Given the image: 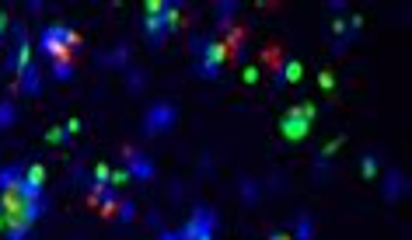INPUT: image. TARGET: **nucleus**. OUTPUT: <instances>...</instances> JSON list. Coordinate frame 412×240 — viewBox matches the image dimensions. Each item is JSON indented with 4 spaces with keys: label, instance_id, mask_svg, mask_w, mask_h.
Returning <instances> with one entry per match:
<instances>
[{
    "label": "nucleus",
    "instance_id": "1",
    "mask_svg": "<svg viewBox=\"0 0 412 240\" xmlns=\"http://www.w3.org/2000/svg\"><path fill=\"white\" fill-rule=\"evenodd\" d=\"M0 212H4L0 219H4L11 240H25L32 223L42 216V195H32L25 182L14 188H0Z\"/></svg>",
    "mask_w": 412,
    "mask_h": 240
},
{
    "label": "nucleus",
    "instance_id": "2",
    "mask_svg": "<svg viewBox=\"0 0 412 240\" xmlns=\"http://www.w3.org/2000/svg\"><path fill=\"white\" fill-rule=\"evenodd\" d=\"M192 52H196V77H203V80H217L220 77V70H224V63H227V49H224V42H214V39H196L192 42Z\"/></svg>",
    "mask_w": 412,
    "mask_h": 240
},
{
    "label": "nucleus",
    "instance_id": "3",
    "mask_svg": "<svg viewBox=\"0 0 412 240\" xmlns=\"http://www.w3.org/2000/svg\"><path fill=\"white\" fill-rule=\"evenodd\" d=\"M39 49L49 56V59H60V56H74L81 49V35L74 28H63V25H49L42 35H39Z\"/></svg>",
    "mask_w": 412,
    "mask_h": 240
},
{
    "label": "nucleus",
    "instance_id": "4",
    "mask_svg": "<svg viewBox=\"0 0 412 240\" xmlns=\"http://www.w3.org/2000/svg\"><path fill=\"white\" fill-rule=\"evenodd\" d=\"M315 115H318L315 105H293L290 111H283V118H280V133H283V140H290V143L304 140L307 133H311Z\"/></svg>",
    "mask_w": 412,
    "mask_h": 240
},
{
    "label": "nucleus",
    "instance_id": "5",
    "mask_svg": "<svg viewBox=\"0 0 412 240\" xmlns=\"http://www.w3.org/2000/svg\"><path fill=\"white\" fill-rule=\"evenodd\" d=\"M175 118H178L175 105L154 101V105L147 108V115H143V133H147V136H161V133H168V129L175 126Z\"/></svg>",
    "mask_w": 412,
    "mask_h": 240
},
{
    "label": "nucleus",
    "instance_id": "6",
    "mask_svg": "<svg viewBox=\"0 0 412 240\" xmlns=\"http://www.w3.org/2000/svg\"><path fill=\"white\" fill-rule=\"evenodd\" d=\"M217 230V212L214 209H196L189 216V223L178 230V240H206V237H214Z\"/></svg>",
    "mask_w": 412,
    "mask_h": 240
},
{
    "label": "nucleus",
    "instance_id": "7",
    "mask_svg": "<svg viewBox=\"0 0 412 240\" xmlns=\"http://www.w3.org/2000/svg\"><path fill=\"white\" fill-rule=\"evenodd\" d=\"M123 160H126V171H130V177H140V182L154 177V164H150V160H147L140 150L126 146V150H123Z\"/></svg>",
    "mask_w": 412,
    "mask_h": 240
},
{
    "label": "nucleus",
    "instance_id": "8",
    "mask_svg": "<svg viewBox=\"0 0 412 240\" xmlns=\"http://www.w3.org/2000/svg\"><path fill=\"white\" fill-rule=\"evenodd\" d=\"M14 35H18V49H14V59H11V70L21 77V74L32 67V45H28V39H25V28H21V25L14 28Z\"/></svg>",
    "mask_w": 412,
    "mask_h": 240
},
{
    "label": "nucleus",
    "instance_id": "9",
    "mask_svg": "<svg viewBox=\"0 0 412 240\" xmlns=\"http://www.w3.org/2000/svg\"><path fill=\"white\" fill-rule=\"evenodd\" d=\"M21 182H25V188H28L32 195H42V188H45V167H42V164H32V167H25Z\"/></svg>",
    "mask_w": 412,
    "mask_h": 240
},
{
    "label": "nucleus",
    "instance_id": "10",
    "mask_svg": "<svg viewBox=\"0 0 412 240\" xmlns=\"http://www.w3.org/2000/svg\"><path fill=\"white\" fill-rule=\"evenodd\" d=\"M402 195H405V174L391 171V174L384 177V199L395 202V199H402Z\"/></svg>",
    "mask_w": 412,
    "mask_h": 240
},
{
    "label": "nucleus",
    "instance_id": "11",
    "mask_svg": "<svg viewBox=\"0 0 412 240\" xmlns=\"http://www.w3.org/2000/svg\"><path fill=\"white\" fill-rule=\"evenodd\" d=\"M300 77H304V67L297 63V59H287V63L280 67V74H276V84H283V80H287V84H297Z\"/></svg>",
    "mask_w": 412,
    "mask_h": 240
},
{
    "label": "nucleus",
    "instance_id": "12",
    "mask_svg": "<svg viewBox=\"0 0 412 240\" xmlns=\"http://www.w3.org/2000/svg\"><path fill=\"white\" fill-rule=\"evenodd\" d=\"M53 77H56V80H70V77H74V56L53 59Z\"/></svg>",
    "mask_w": 412,
    "mask_h": 240
},
{
    "label": "nucleus",
    "instance_id": "13",
    "mask_svg": "<svg viewBox=\"0 0 412 240\" xmlns=\"http://www.w3.org/2000/svg\"><path fill=\"white\" fill-rule=\"evenodd\" d=\"M39 87H42V80H39V67L32 63V67L21 74V91H25V94H39Z\"/></svg>",
    "mask_w": 412,
    "mask_h": 240
},
{
    "label": "nucleus",
    "instance_id": "14",
    "mask_svg": "<svg viewBox=\"0 0 412 240\" xmlns=\"http://www.w3.org/2000/svg\"><path fill=\"white\" fill-rule=\"evenodd\" d=\"M217 14H220V28L227 32L234 25V14H238V4L234 0H227V4H217Z\"/></svg>",
    "mask_w": 412,
    "mask_h": 240
},
{
    "label": "nucleus",
    "instance_id": "15",
    "mask_svg": "<svg viewBox=\"0 0 412 240\" xmlns=\"http://www.w3.org/2000/svg\"><path fill=\"white\" fill-rule=\"evenodd\" d=\"M21 167H8V171H0V188H14V185H21Z\"/></svg>",
    "mask_w": 412,
    "mask_h": 240
},
{
    "label": "nucleus",
    "instance_id": "16",
    "mask_svg": "<svg viewBox=\"0 0 412 240\" xmlns=\"http://www.w3.org/2000/svg\"><path fill=\"white\" fill-rule=\"evenodd\" d=\"M98 209H101V216H105V219H112L116 216V209H119V202H116V192L109 188L105 195H101V202H98Z\"/></svg>",
    "mask_w": 412,
    "mask_h": 240
},
{
    "label": "nucleus",
    "instance_id": "17",
    "mask_svg": "<svg viewBox=\"0 0 412 240\" xmlns=\"http://www.w3.org/2000/svg\"><path fill=\"white\" fill-rule=\"evenodd\" d=\"M109 174H112V167H109V164H98V167H94V174H91V185L109 188Z\"/></svg>",
    "mask_w": 412,
    "mask_h": 240
},
{
    "label": "nucleus",
    "instance_id": "18",
    "mask_svg": "<svg viewBox=\"0 0 412 240\" xmlns=\"http://www.w3.org/2000/svg\"><path fill=\"white\" fill-rule=\"evenodd\" d=\"M14 122V105L11 101H0V129H8Z\"/></svg>",
    "mask_w": 412,
    "mask_h": 240
},
{
    "label": "nucleus",
    "instance_id": "19",
    "mask_svg": "<svg viewBox=\"0 0 412 240\" xmlns=\"http://www.w3.org/2000/svg\"><path fill=\"white\" fill-rule=\"evenodd\" d=\"M126 59H130V45H119L116 52L105 56V63H116V67H126Z\"/></svg>",
    "mask_w": 412,
    "mask_h": 240
},
{
    "label": "nucleus",
    "instance_id": "20",
    "mask_svg": "<svg viewBox=\"0 0 412 240\" xmlns=\"http://www.w3.org/2000/svg\"><path fill=\"white\" fill-rule=\"evenodd\" d=\"M241 199H245V202H255V199H259V188H255L251 177H245V182H241Z\"/></svg>",
    "mask_w": 412,
    "mask_h": 240
},
{
    "label": "nucleus",
    "instance_id": "21",
    "mask_svg": "<svg viewBox=\"0 0 412 240\" xmlns=\"http://www.w3.org/2000/svg\"><path fill=\"white\" fill-rule=\"evenodd\" d=\"M293 240H311V219H307V216L297 219V237Z\"/></svg>",
    "mask_w": 412,
    "mask_h": 240
},
{
    "label": "nucleus",
    "instance_id": "22",
    "mask_svg": "<svg viewBox=\"0 0 412 240\" xmlns=\"http://www.w3.org/2000/svg\"><path fill=\"white\" fill-rule=\"evenodd\" d=\"M262 59H266V63H269V67L280 74V67H283V63H280V49H276V45H269V49L262 52Z\"/></svg>",
    "mask_w": 412,
    "mask_h": 240
},
{
    "label": "nucleus",
    "instance_id": "23",
    "mask_svg": "<svg viewBox=\"0 0 412 240\" xmlns=\"http://www.w3.org/2000/svg\"><path fill=\"white\" fill-rule=\"evenodd\" d=\"M360 174L374 177V174H378V157H364V160H360Z\"/></svg>",
    "mask_w": 412,
    "mask_h": 240
},
{
    "label": "nucleus",
    "instance_id": "24",
    "mask_svg": "<svg viewBox=\"0 0 412 240\" xmlns=\"http://www.w3.org/2000/svg\"><path fill=\"white\" fill-rule=\"evenodd\" d=\"M126 84H130V91H140V87H143V74L130 67V70H126Z\"/></svg>",
    "mask_w": 412,
    "mask_h": 240
},
{
    "label": "nucleus",
    "instance_id": "25",
    "mask_svg": "<svg viewBox=\"0 0 412 240\" xmlns=\"http://www.w3.org/2000/svg\"><path fill=\"white\" fill-rule=\"evenodd\" d=\"M116 216H119L123 223H130V219L136 216V206H133V202H119V209H116Z\"/></svg>",
    "mask_w": 412,
    "mask_h": 240
},
{
    "label": "nucleus",
    "instance_id": "26",
    "mask_svg": "<svg viewBox=\"0 0 412 240\" xmlns=\"http://www.w3.org/2000/svg\"><path fill=\"white\" fill-rule=\"evenodd\" d=\"M45 140H49V143H63V140H67V129H60V126H56V129H49Z\"/></svg>",
    "mask_w": 412,
    "mask_h": 240
},
{
    "label": "nucleus",
    "instance_id": "27",
    "mask_svg": "<svg viewBox=\"0 0 412 240\" xmlns=\"http://www.w3.org/2000/svg\"><path fill=\"white\" fill-rule=\"evenodd\" d=\"M165 11V0H150V4L143 8V14H161Z\"/></svg>",
    "mask_w": 412,
    "mask_h": 240
},
{
    "label": "nucleus",
    "instance_id": "28",
    "mask_svg": "<svg viewBox=\"0 0 412 240\" xmlns=\"http://www.w3.org/2000/svg\"><path fill=\"white\" fill-rule=\"evenodd\" d=\"M241 80H245V84H255V80H259V70H255V67H245V70H241Z\"/></svg>",
    "mask_w": 412,
    "mask_h": 240
},
{
    "label": "nucleus",
    "instance_id": "29",
    "mask_svg": "<svg viewBox=\"0 0 412 240\" xmlns=\"http://www.w3.org/2000/svg\"><path fill=\"white\" fill-rule=\"evenodd\" d=\"M63 129H67V136H74V133H81V118H70V122H67Z\"/></svg>",
    "mask_w": 412,
    "mask_h": 240
},
{
    "label": "nucleus",
    "instance_id": "30",
    "mask_svg": "<svg viewBox=\"0 0 412 240\" xmlns=\"http://www.w3.org/2000/svg\"><path fill=\"white\" fill-rule=\"evenodd\" d=\"M318 84H322L325 91H332V84H336V80H332V74H322V77H318Z\"/></svg>",
    "mask_w": 412,
    "mask_h": 240
},
{
    "label": "nucleus",
    "instance_id": "31",
    "mask_svg": "<svg viewBox=\"0 0 412 240\" xmlns=\"http://www.w3.org/2000/svg\"><path fill=\"white\" fill-rule=\"evenodd\" d=\"M161 240H178V230H175V233H172V230H165V233H161Z\"/></svg>",
    "mask_w": 412,
    "mask_h": 240
},
{
    "label": "nucleus",
    "instance_id": "32",
    "mask_svg": "<svg viewBox=\"0 0 412 240\" xmlns=\"http://www.w3.org/2000/svg\"><path fill=\"white\" fill-rule=\"evenodd\" d=\"M8 32V14H0V35Z\"/></svg>",
    "mask_w": 412,
    "mask_h": 240
},
{
    "label": "nucleus",
    "instance_id": "33",
    "mask_svg": "<svg viewBox=\"0 0 412 240\" xmlns=\"http://www.w3.org/2000/svg\"><path fill=\"white\" fill-rule=\"evenodd\" d=\"M269 240H293V237H283V233H276V237H269Z\"/></svg>",
    "mask_w": 412,
    "mask_h": 240
},
{
    "label": "nucleus",
    "instance_id": "34",
    "mask_svg": "<svg viewBox=\"0 0 412 240\" xmlns=\"http://www.w3.org/2000/svg\"><path fill=\"white\" fill-rule=\"evenodd\" d=\"M0 230H4V219H0Z\"/></svg>",
    "mask_w": 412,
    "mask_h": 240
},
{
    "label": "nucleus",
    "instance_id": "35",
    "mask_svg": "<svg viewBox=\"0 0 412 240\" xmlns=\"http://www.w3.org/2000/svg\"><path fill=\"white\" fill-rule=\"evenodd\" d=\"M206 240H214V237H206Z\"/></svg>",
    "mask_w": 412,
    "mask_h": 240
}]
</instances>
